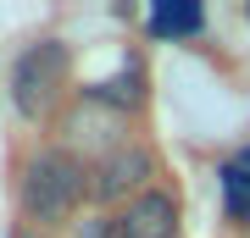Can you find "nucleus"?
<instances>
[{"instance_id": "1", "label": "nucleus", "mask_w": 250, "mask_h": 238, "mask_svg": "<svg viewBox=\"0 0 250 238\" xmlns=\"http://www.w3.org/2000/svg\"><path fill=\"white\" fill-rule=\"evenodd\" d=\"M89 200V172L72 150H39L28 155L22 166V183H17V205L34 227H56L67 221L78 205Z\"/></svg>"}, {"instance_id": "2", "label": "nucleus", "mask_w": 250, "mask_h": 238, "mask_svg": "<svg viewBox=\"0 0 250 238\" xmlns=\"http://www.w3.org/2000/svg\"><path fill=\"white\" fill-rule=\"evenodd\" d=\"M72 78V55L62 39H39L28 44L17 55V67H11V100H17L22 116H45L56 100H62V89Z\"/></svg>"}, {"instance_id": "3", "label": "nucleus", "mask_w": 250, "mask_h": 238, "mask_svg": "<svg viewBox=\"0 0 250 238\" xmlns=\"http://www.w3.org/2000/svg\"><path fill=\"white\" fill-rule=\"evenodd\" d=\"M150 177H156V155L145 150L139 139H128L123 150H111L106 161H95V166H89V200L123 211L128 200L150 194Z\"/></svg>"}, {"instance_id": "4", "label": "nucleus", "mask_w": 250, "mask_h": 238, "mask_svg": "<svg viewBox=\"0 0 250 238\" xmlns=\"http://www.w3.org/2000/svg\"><path fill=\"white\" fill-rule=\"evenodd\" d=\"M100 238H178V200L167 188H150L100 221Z\"/></svg>"}, {"instance_id": "5", "label": "nucleus", "mask_w": 250, "mask_h": 238, "mask_svg": "<svg viewBox=\"0 0 250 238\" xmlns=\"http://www.w3.org/2000/svg\"><path fill=\"white\" fill-rule=\"evenodd\" d=\"M67 150L72 155H78V150H89L95 161H106L111 150H123V144H128V122H123V111H111V106H100V100H89V94H83V106L78 111H72L67 116Z\"/></svg>"}, {"instance_id": "6", "label": "nucleus", "mask_w": 250, "mask_h": 238, "mask_svg": "<svg viewBox=\"0 0 250 238\" xmlns=\"http://www.w3.org/2000/svg\"><path fill=\"white\" fill-rule=\"evenodd\" d=\"M83 94L128 116V111H139V106H145V72H139V61H128L123 72H117V78H106V83H89Z\"/></svg>"}, {"instance_id": "7", "label": "nucleus", "mask_w": 250, "mask_h": 238, "mask_svg": "<svg viewBox=\"0 0 250 238\" xmlns=\"http://www.w3.org/2000/svg\"><path fill=\"white\" fill-rule=\"evenodd\" d=\"M150 34L156 39H189L200 34V6H189V0H161L150 11Z\"/></svg>"}, {"instance_id": "8", "label": "nucleus", "mask_w": 250, "mask_h": 238, "mask_svg": "<svg viewBox=\"0 0 250 238\" xmlns=\"http://www.w3.org/2000/svg\"><path fill=\"white\" fill-rule=\"evenodd\" d=\"M223 194H228V216L233 221H250V172L239 166V161L223 166Z\"/></svg>"}, {"instance_id": "9", "label": "nucleus", "mask_w": 250, "mask_h": 238, "mask_svg": "<svg viewBox=\"0 0 250 238\" xmlns=\"http://www.w3.org/2000/svg\"><path fill=\"white\" fill-rule=\"evenodd\" d=\"M239 166H245V172H250V144H245V150H239Z\"/></svg>"}, {"instance_id": "10", "label": "nucleus", "mask_w": 250, "mask_h": 238, "mask_svg": "<svg viewBox=\"0 0 250 238\" xmlns=\"http://www.w3.org/2000/svg\"><path fill=\"white\" fill-rule=\"evenodd\" d=\"M17 238H45V233H39V227H28V233H17Z\"/></svg>"}]
</instances>
